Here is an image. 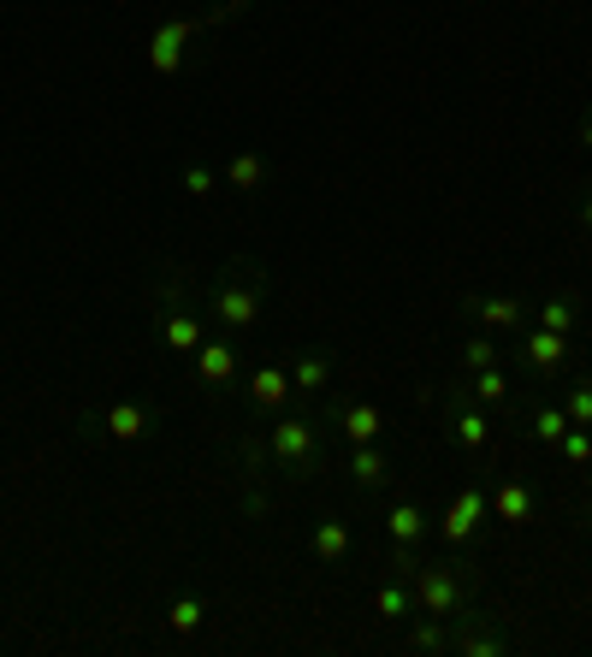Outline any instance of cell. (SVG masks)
Returning a JSON list of instances; mask_svg holds the SVG:
<instances>
[{"mask_svg": "<svg viewBox=\"0 0 592 657\" xmlns=\"http://www.w3.org/2000/svg\"><path fill=\"white\" fill-rule=\"evenodd\" d=\"M184 189H190V196H213V189H220V172L213 166H201V160H184Z\"/></svg>", "mask_w": 592, "mask_h": 657, "instance_id": "obj_30", "label": "cell"}, {"mask_svg": "<svg viewBox=\"0 0 592 657\" xmlns=\"http://www.w3.org/2000/svg\"><path fill=\"white\" fill-rule=\"evenodd\" d=\"M533 509H539V492H533L527 480H503V486L492 492V521H503V528L533 521Z\"/></svg>", "mask_w": 592, "mask_h": 657, "instance_id": "obj_16", "label": "cell"}, {"mask_svg": "<svg viewBox=\"0 0 592 657\" xmlns=\"http://www.w3.org/2000/svg\"><path fill=\"white\" fill-rule=\"evenodd\" d=\"M385 533H392V545H403V551H421V545H427V533H432V521H427L421 498H392Z\"/></svg>", "mask_w": 592, "mask_h": 657, "instance_id": "obj_14", "label": "cell"}, {"mask_svg": "<svg viewBox=\"0 0 592 657\" xmlns=\"http://www.w3.org/2000/svg\"><path fill=\"white\" fill-rule=\"evenodd\" d=\"M332 373H338L332 349H302V356L291 361V385H297V391H326Z\"/></svg>", "mask_w": 592, "mask_h": 657, "instance_id": "obj_20", "label": "cell"}, {"mask_svg": "<svg viewBox=\"0 0 592 657\" xmlns=\"http://www.w3.org/2000/svg\"><path fill=\"white\" fill-rule=\"evenodd\" d=\"M344 469H350V480L362 492H380L385 480H392V450H385L380 438H373V445H350V462H344Z\"/></svg>", "mask_w": 592, "mask_h": 657, "instance_id": "obj_15", "label": "cell"}, {"mask_svg": "<svg viewBox=\"0 0 592 657\" xmlns=\"http://www.w3.org/2000/svg\"><path fill=\"white\" fill-rule=\"evenodd\" d=\"M569 356H574V344H569V332H545V326H522V368L533 373H562L569 368Z\"/></svg>", "mask_w": 592, "mask_h": 657, "instance_id": "obj_11", "label": "cell"}, {"mask_svg": "<svg viewBox=\"0 0 592 657\" xmlns=\"http://www.w3.org/2000/svg\"><path fill=\"white\" fill-rule=\"evenodd\" d=\"M468 397L480 408H503V403H510V379L498 373V361H492V368H480V373H468Z\"/></svg>", "mask_w": 592, "mask_h": 657, "instance_id": "obj_24", "label": "cell"}, {"mask_svg": "<svg viewBox=\"0 0 592 657\" xmlns=\"http://www.w3.org/2000/svg\"><path fill=\"white\" fill-rule=\"evenodd\" d=\"M533 326H545V332H581V297H574V290H552V297L539 302V309H533Z\"/></svg>", "mask_w": 592, "mask_h": 657, "instance_id": "obj_19", "label": "cell"}, {"mask_svg": "<svg viewBox=\"0 0 592 657\" xmlns=\"http://www.w3.org/2000/svg\"><path fill=\"white\" fill-rule=\"evenodd\" d=\"M492 361H498V344H492V338H486V332H474V338H468V344H462V368H468V373H480V368H492Z\"/></svg>", "mask_w": 592, "mask_h": 657, "instance_id": "obj_28", "label": "cell"}, {"mask_svg": "<svg viewBox=\"0 0 592 657\" xmlns=\"http://www.w3.org/2000/svg\"><path fill=\"white\" fill-rule=\"evenodd\" d=\"M557 457L562 462H581V469H587V462H592V433L587 427H569V433L557 438Z\"/></svg>", "mask_w": 592, "mask_h": 657, "instance_id": "obj_29", "label": "cell"}, {"mask_svg": "<svg viewBox=\"0 0 592 657\" xmlns=\"http://www.w3.org/2000/svg\"><path fill=\"white\" fill-rule=\"evenodd\" d=\"M350 545H356L350 521H338V516H321V521H314V533H309L314 563H344V557H350Z\"/></svg>", "mask_w": 592, "mask_h": 657, "instance_id": "obj_17", "label": "cell"}, {"mask_svg": "<svg viewBox=\"0 0 592 657\" xmlns=\"http://www.w3.org/2000/svg\"><path fill=\"white\" fill-rule=\"evenodd\" d=\"M225 7H231V12H237V7H255V0H225Z\"/></svg>", "mask_w": 592, "mask_h": 657, "instance_id": "obj_33", "label": "cell"}, {"mask_svg": "<svg viewBox=\"0 0 592 657\" xmlns=\"http://www.w3.org/2000/svg\"><path fill=\"white\" fill-rule=\"evenodd\" d=\"M291 368H255L249 373V415H262V420H272L285 403H291Z\"/></svg>", "mask_w": 592, "mask_h": 657, "instance_id": "obj_13", "label": "cell"}, {"mask_svg": "<svg viewBox=\"0 0 592 657\" xmlns=\"http://www.w3.org/2000/svg\"><path fill=\"white\" fill-rule=\"evenodd\" d=\"M201 616H208V604H201V598H196V592H184V598H178V604H172V610H166V622H172V634H196V627H201Z\"/></svg>", "mask_w": 592, "mask_h": 657, "instance_id": "obj_27", "label": "cell"}, {"mask_svg": "<svg viewBox=\"0 0 592 657\" xmlns=\"http://www.w3.org/2000/svg\"><path fill=\"white\" fill-rule=\"evenodd\" d=\"M154 332H161V344L172 349V356H196V349H201V338H208V332H201V314H196V309L154 320Z\"/></svg>", "mask_w": 592, "mask_h": 657, "instance_id": "obj_18", "label": "cell"}, {"mask_svg": "<svg viewBox=\"0 0 592 657\" xmlns=\"http://www.w3.org/2000/svg\"><path fill=\"white\" fill-rule=\"evenodd\" d=\"M451 652H462V657H503L510 652V634L486 616V610H456L451 616Z\"/></svg>", "mask_w": 592, "mask_h": 657, "instance_id": "obj_7", "label": "cell"}, {"mask_svg": "<svg viewBox=\"0 0 592 657\" xmlns=\"http://www.w3.org/2000/svg\"><path fill=\"white\" fill-rule=\"evenodd\" d=\"M462 314H468L474 326H486V332H522L533 320L527 297H462Z\"/></svg>", "mask_w": 592, "mask_h": 657, "instance_id": "obj_12", "label": "cell"}, {"mask_svg": "<svg viewBox=\"0 0 592 657\" xmlns=\"http://www.w3.org/2000/svg\"><path fill=\"white\" fill-rule=\"evenodd\" d=\"M326 420L350 438V445H373V438H385V415L368 397H332L326 403Z\"/></svg>", "mask_w": 592, "mask_h": 657, "instance_id": "obj_10", "label": "cell"}, {"mask_svg": "<svg viewBox=\"0 0 592 657\" xmlns=\"http://www.w3.org/2000/svg\"><path fill=\"white\" fill-rule=\"evenodd\" d=\"M527 433L539 438V445H557V438L569 433V415H562V403H539V408H533V415H527Z\"/></svg>", "mask_w": 592, "mask_h": 657, "instance_id": "obj_25", "label": "cell"}, {"mask_svg": "<svg viewBox=\"0 0 592 657\" xmlns=\"http://www.w3.org/2000/svg\"><path fill=\"white\" fill-rule=\"evenodd\" d=\"M267 457H272V474H297V480H314L326 469V427L314 415H272L267 427Z\"/></svg>", "mask_w": 592, "mask_h": 657, "instance_id": "obj_3", "label": "cell"}, {"mask_svg": "<svg viewBox=\"0 0 592 657\" xmlns=\"http://www.w3.org/2000/svg\"><path fill=\"white\" fill-rule=\"evenodd\" d=\"M581 142H587V149H592V119H587V125H581Z\"/></svg>", "mask_w": 592, "mask_h": 657, "instance_id": "obj_32", "label": "cell"}, {"mask_svg": "<svg viewBox=\"0 0 592 657\" xmlns=\"http://www.w3.org/2000/svg\"><path fill=\"white\" fill-rule=\"evenodd\" d=\"M83 433L90 438H113V445H137V438H149L161 427V408L125 397V403H107V408H90V415H78Z\"/></svg>", "mask_w": 592, "mask_h": 657, "instance_id": "obj_4", "label": "cell"}, {"mask_svg": "<svg viewBox=\"0 0 592 657\" xmlns=\"http://www.w3.org/2000/svg\"><path fill=\"white\" fill-rule=\"evenodd\" d=\"M373 610H380L385 622H409V616H415V592H409V580H403V575L380 580V592H373Z\"/></svg>", "mask_w": 592, "mask_h": 657, "instance_id": "obj_22", "label": "cell"}, {"mask_svg": "<svg viewBox=\"0 0 592 657\" xmlns=\"http://www.w3.org/2000/svg\"><path fill=\"white\" fill-rule=\"evenodd\" d=\"M587 498H592V462H587Z\"/></svg>", "mask_w": 592, "mask_h": 657, "instance_id": "obj_34", "label": "cell"}, {"mask_svg": "<svg viewBox=\"0 0 592 657\" xmlns=\"http://www.w3.org/2000/svg\"><path fill=\"white\" fill-rule=\"evenodd\" d=\"M403 580L415 592V610H427V616H456L480 598V568L462 557H415Z\"/></svg>", "mask_w": 592, "mask_h": 657, "instance_id": "obj_2", "label": "cell"}, {"mask_svg": "<svg viewBox=\"0 0 592 657\" xmlns=\"http://www.w3.org/2000/svg\"><path fill=\"white\" fill-rule=\"evenodd\" d=\"M409 652H451V616H427V610H415L409 616Z\"/></svg>", "mask_w": 592, "mask_h": 657, "instance_id": "obj_23", "label": "cell"}, {"mask_svg": "<svg viewBox=\"0 0 592 657\" xmlns=\"http://www.w3.org/2000/svg\"><path fill=\"white\" fill-rule=\"evenodd\" d=\"M444 420H451V438L468 450V457H486V450H492V415L468 397V385L444 391Z\"/></svg>", "mask_w": 592, "mask_h": 657, "instance_id": "obj_6", "label": "cell"}, {"mask_svg": "<svg viewBox=\"0 0 592 657\" xmlns=\"http://www.w3.org/2000/svg\"><path fill=\"white\" fill-rule=\"evenodd\" d=\"M486 516H492V498H486V486H462L456 504L439 516V539H444V545H468L474 528H480Z\"/></svg>", "mask_w": 592, "mask_h": 657, "instance_id": "obj_9", "label": "cell"}, {"mask_svg": "<svg viewBox=\"0 0 592 657\" xmlns=\"http://www.w3.org/2000/svg\"><path fill=\"white\" fill-rule=\"evenodd\" d=\"M220 178H225L231 189H243V196H262V189H267V160L255 154V149H243V154H231V160H225Z\"/></svg>", "mask_w": 592, "mask_h": 657, "instance_id": "obj_21", "label": "cell"}, {"mask_svg": "<svg viewBox=\"0 0 592 657\" xmlns=\"http://www.w3.org/2000/svg\"><path fill=\"white\" fill-rule=\"evenodd\" d=\"M190 361H196V385L208 391V397H225V391L243 379V356H237V344H231V332L201 338V349H196Z\"/></svg>", "mask_w": 592, "mask_h": 657, "instance_id": "obj_5", "label": "cell"}, {"mask_svg": "<svg viewBox=\"0 0 592 657\" xmlns=\"http://www.w3.org/2000/svg\"><path fill=\"white\" fill-rule=\"evenodd\" d=\"M574 219H581V231L592 238V196H581V208H574Z\"/></svg>", "mask_w": 592, "mask_h": 657, "instance_id": "obj_31", "label": "cell"}, {"mask_svg": "<svg viewBox=\"0 0 592 657\" xmlns=\"http://www.w3.org/2000/svg\"><path fill=\"white\" fill-rule=\"evenodd\" d=\"M562 415H569V427H592V379H569V391H562Z\"/></svg>", "mask_w": 592, "mask_h": 657, "instance_id": "obj_26", "label": "cell"}, {"mask_svg": "<svg viewBox=\"0 0 592 657\" xmlns=\"http://www.w3.org/2000/svg\"><path fill=\"white\" fill-rule=\"evenodd\" d=\"M267 267L255 255H231L220 273H213V285H208V314H213V326L220 332H249L255 320H262L267 309Z\"/></svg>", "mask_w": 592, "mask_h": 657, "instance_id": "obj_1", "label": "cell"}, {"mask_svg": "<svg viewBox=\"0 0 592 657\" xmlns=\"http://www.w3.org/2000/svg\"><path fill=\"white\" fill-rule=\"evenodd\" d=\"M213 19H225V12H208V19H166V24H154V36H149V66L161 71V78H172V71H178V60H184V42H196Z\"/></svg>", "mask_w": 592, "mask_h": 657, "instance_id": "obj_8", "label": "cell"}]
</instances>
